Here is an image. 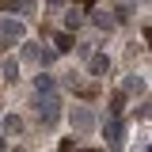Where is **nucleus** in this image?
Returning <instances> with one entry per match:
<instances>
[{
  "instance_id": "nucleus-1",
  "label": "nucleus",
  "mask_w": 152,
  "mask_h": 152,
  "mask_svg": "<svg viewBox=\"0 0 152 152\" xmlns=\"http://www.w3.org/2000/svg\"><path fill=\"white\" fill-rule=\"evenodd\" d=\"M23 38V23L12 15H0V46H15Z\"/></svg>"
},
{
  "instance_id": "nucleus-2",
  "label": "nucleus",
  "mask_w": 152,
  "mask_h": 152,
  "mask_svg": "<svg viewBox=\"0 0 152 152\" xmlns=\"http://www.w3.org/2000/svg\"><path fill=\"white\" fill-rule=\"evenodd\" d=\"M38 118H42V126H53L57 118H61V99H57V95H46V99L38 103Z\"/></svg>"
},
{
  "instance_id": "nucleus-3",
  "label": "nucleus",
  "mask_w": 152,
  "mask_h": 152,
  "mask_svg": "<svg viewBox=\"0 0 152 152\" xmlns=\"http://www.w3.org/2000/svg\"><path fill=\"white\" fill-rule=\"evenodd\" d=\"M69 122H72V129H76V133H91V129H95V114L88 110V107H72Z\"/></svg>"
},
{
  "instance_id": "nucleus-4",
  "label": "nucleus",
  "mask_w": 152,
  "mask_h": 152,
  "mask_svg": "<svg viewBox=\"0 0 152 152\" xmlns=\"http://www.w3.org/2000/svg\"><path fill=\"white\" fill-rule=\"evenodd\" d=\"M107 145H110V148H118V145H122V122H118V114H114L110 122H107Z\"/></svg>"
},
{
  "instance_id": "nucleus-5",
  "label": "nucleus",
  "mask_w": 152,
  "mask_h": 152,
  "mask_svg": "<svg viewBox=\"0 0 152 152\" xmlns=\"http://www.w3.org/2000/svg\"><path fill=\"white\" fill-rule=\"evenodd\" d=\"M4 133H8V137H19V133H23V118H19V114H4Z\"/></svg>"
},
{
  "instance_id": "nucleus-6",
  "label": "nucleus",
  "mask_w": 152,
  "mask_h": 152,
  "mask_svg": "<svg viewBox=\"0 0 152 152\" xmlns=\"http://www.w3.org/2000/svg\"><path fill=\"white\" fill-rule=\"evenodd\" d=\"M107 72H110V57H107V53H95L91 57V76H107Z\"/></svg>"
},
{
  "instance_id": "nucleus-7",
  "label": "nucleus",
  "mask_w": 152,
  "mask_h": 152,
  "mask_svg": "<svg viewBox=\"0 0 152 152\" xmlns=\"http://www.w3.org/2000/svg\"><path fill=\"white\" fill-rule=\"evenodd\" d=\"M91 19H95V27H103V31H110L114 23H118V19H114L110 12H91Z\"/></svg>"
},
{
  "instance_id": "nucleus-8",
  "label": "nucleus",
  "mask_w": 152,
  "mask_h": 152,
  "mask_svg": "<svg viewBox=\"0 0 152 152\" xmlns=\"http://www.w3.org/2000/svg\"><path fill=\"white\" fill-rule=\"evenodd\" d=\"M122 88H126V91H145V76H126V84H122Z\"/></svg>"
},
{
  "instance_id": "nucleus-9",
  "label": "nucleus",
  "mask_w": 152,
  "mask_h": 152,
  "mask_svg": "<svg viewBox=\"0 0 152 152\" xmlns=\"http://www.w3.org/2000/svg\"><path fill=\"white\" fill-rule=\"evenodd\" d=\"M80 23H84V12H80V8H72V12L65 15V27H69V31H76Z\"/></svg>"
},
{
  "instance_id": "nucleus-10",
  "label": "nucleus",
  "mask_w": 152,
  "mask_h": 152,
  "mask_svg": "<svg viewBox=\"0 0 152 152\" xmlns=\"http://www.w3.org/2000/svg\"><path fill=\"white\" fill-rule=\"evenodd\" d=\"M126 110V91H114L110 95V114H122Z\"/></svg>"
},
{
  "instance_id": "nucleus-11",
  "label": "nucleus",
  "mask_w": 152,
  "mask_h": 152,
  "mask_svg": "<svg viewBox=\"0 0 152 152\" xmlns=\"http://www.w3.org/2000/svg\"><path fill=\"white\" fill-rule=\"evenodd\" d=\"M53 42H57V53H69V50H72V34H69V31H65V34H57Z\"/></svg>"
},
{
  "instance_id": "nucleus-12",
  "label": "nucleus",
  "mask_w": 152,
  "mask_h": 152,
  "mask_svg": "<svg viewBox=\"0 0 152 152\" xmlns=\"http://www.w3.org/2000/svg\"><path fill=\"white\" fill-rule=\"evenodd\" d=\"M4 80H19V61H4Z\"/></svg>"
},
{
  "instance_id": "nucleus-13",
  "label": "nucleus",
  "mask_w": 152,
  "mask_h": 152,
  "mask_svg": "<svg viewBox=\"0 0 152 152\" xmlns=\"http://www.w3.org/2000/svg\"><path fill=\"white\" fill-rule=\"evenodd\" d=\"M34 88H38V91H53V76H38Z\"/></svg>"
},
{
  "instance_id": "nucleus-14",
  "label": "nucleus",
  "mask_w": 152,
  "mask_h": 152,
  "mask_svg": "<svg viewBox=\"0 0 152 152\" xmlns=\"http://www.w3.org/2000/svg\"><path fill=\"white\" fill-rule=\"evenodd\" d=\"M0 148H8V141H4V137H0Z\"/></svg>"
},
{
  "instance_id": "nucleus-15",
  "label": "nucleus",
  "mask_w": 152,
  "mask_h": 152,
  "mask_svg": "<svg viewBox=\"0 0 152 152\" xmlns=\"http://www.w3.org/2000/svg\"><path fill=\"white\" fill-rule=\"evenodd\" d=\"M84 4H95V0H84Z\"/></svg>"
}]
</instances>
